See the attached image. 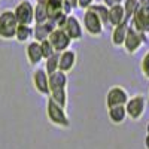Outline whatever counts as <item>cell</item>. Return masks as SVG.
Returning <instances> with one entry per match:
<instances>
[{"label":"cell","mask_w":149,"mask_h":149,"mask_svg":"<svg viewBox=\"0 0 149 149\" xmlns=\"http://www.w3.org/2000/svg\"><path fill=\"white\" fill-rule=\"evenodd\" d=\"M48 40L52 45V48L55 49V52L66 51V49H69L70 45H72V40L67 36V33L63 29H58V27L51 31V34L48 36Z\"/></svg>","instance_id":"10"},{"label":"cell","mask_w":149,"mask_h":149,"mask_svg":"<svg viewBox=\"0 0 149 149\" xmlns=\"http://www.w3.org/2000/svg\"><path fill=\"white\" fill-rule=\"evenodd\" d=\"M31 82L33 86L36 88V91L40 95L48 97L49 95V85H48V73L45 72V69H39L36 67L31 73Z\"/></svg>","instance_id":"11"},{"label":"cell","mask_w":149,"mask_h":149,"mask_svg":"<svg viewBox=\"0 0 149 149\" xmlns=\"http://www.w3.org/2000/svg\"><path fill=\"white\" fill-rule=\"evenodd\" d=\"M46 118L52 125L60 127V128H69L72 125V121L67 116L66 109H63L60 104L52 102L49 97H48V103H46Z\"/></svg>","instance_id":"1"},{"label":"cell","mask_w":149,"mask_h":149,"mask_svg":"<svg viewBox=\"0 0 149 149\" xmlns=\"http://www.w3.org/2000/svg\"><path fill=\"white\" fill-rule=\"evenodd\" d=\"M58 57H60V52H54L51 57H48V58L45 60L43 69H45V72L48 73V76H49V74H52V73H55V72L58 70Z\"/></svg>","instance_id":"24"},{"label":"cell","mask_w":149,"mask_h":149,"mask_svg":"<svg viewBox=\"0 0 149 149\" xmlns=\"http://www.w3.org/2000/svg\"><path fill=\"white\" fill-rule=\"evenodd\" d=\"M67 73L57 70L55 73L49 74L48 76V85H49V91L51 90H57V88H67Z\"/></svg>","instance_id":"16"},{"label":"cell","mask_w":149,"mask_h":149,"mask_svg":"<svg viewBox=\"0 0 149 149\" xmlns=\"http://www.w3.org/2000/svg\"><path fill=\"white\" fill-rule=\"evenodd\" d=\"M146 40H148L146 33L136 30L133 26H130V22H128L127 36H125V40H124V45H122V48L125 49V52L130 54V55L136 54L146 43Z\"/></svg>","instance_id":"2"},{"label":"cell","mask_w":149,"mask_h":149,"mask_svg":"<svg viewBox=\"0 0 149 149\" xmlns=\"http://www.w3.org/2000/svg\"><path fill=\"white\" fill-rule=\"evenodd\" d=\"M17 27H18V21L14 15V10L6 9L0 12V39L12 40L15 37Z\"/></svg>","instance_id":"3"},{"label":"cell","mask_w":149,"mask_h":149,"mask_svg":"<svg viewBox=\"0 0 149 149\" xmlns=\"http://www.w3.org/2000/svg\"><path fill=\"white\" fill-rule=\"evenodd\" d=\"M88 9H91L94 14L100 18V21L103 22V26L104 29L110 27V22H109V8L103 3H93Z\"/></svg>","instance_id":"19"},{"label":"cell","mask_w":149,"mask_h":149,"mask_svg":"<svg viewBox=\"0 0 149 149\" xmlns=\"http://www.w3.org/2000/svg\"><path fill=\"white\" fill-rule=\"evenodd\" d=\"M82 27L84 30L93 37H100L104 31V26L91 9L84 10V18H82Z\"/></svg>","instance_id":"5"},{"label":"cell","mask_w":149,"mask_h":149,"mask_svg":"<svg viewBox=\"0 0 149 149\" xmlns=\"http://www.w3.org/2000/svg\"><path fill=\"white\" fill-rule=\"evenodd\" d=\"M26 58L29 61V64L33 67H37L42 61V49H40V42H36V40H30L26 45Z\"/></svg>","instance_id":"13"},{"label":"cell","mask_w":149,"mask_h":149,"mask_svg":"<svg viewBox=\"0 0 149 149\" xmlns=\"http://www.w3.org/2000/svg\"><path fill=\"white\" fill-rule=\"evenodd\" d=\"M140 5H149V0H139Z\"/></svg>","instance_id":"30"},{"label":"cell","mask_w":149,"mask_h":149,"mask_svg":"<svg viewBox=\"0 0 149 149\" xmlns=\"http://www.w3.org/2000/svg\"><path fill=\"white\" fill-rule=\"evenodd\" d=\"M48 19V9L45 3L36 2L34 5V24H42Z\"/></svg>","instance_id":"22"},{"label":"cell","mask_w":149,"mask_h":149,"mask_svg":"<svg viewBox=\"0 0 149 149\" xmlns=\"http://www.w3.org/2000/svg\"><path fill=\"white\" fill-rule=\"evenodd\" d=\"M128 100V93L127 90L121 85L110 86L107 94H106V107L112 106H124Z\"/></svg>","instance_id":"8"},{"label":"cell","mask_w":149,"mask_h":149,"mask_svg":"<svg viewBox=\"0 0 149 149\" xmlns=\"http://www.w3.org/2000/svg\"><path fill=\"white\" fill-rule=\"evenodd\" d=\"M122 0H103V5H106L107 8L110 6H115V5H121Z\"/></svg>","instance_id":"28"},{"label":"cell","mask_w":149,"mask_h":149,"mask_svg":"<svg viewBox=\"0 0 149 149\" xmlns=\"http://www.w3.org/2000/svg\"><path fill=\"white\" fill-rule=\"evenodd\" d=\"M107 118L110 119L112 124L119 125L124 121L127 119V113H125V107L124 106H112L107 107Z\"/></svg>","instance_id":"18"},{"label":"cell","mask_w":149,"mask_h":149,"mask_svg":"<svg viewBox=\"0 0 149 149\" xmlns=\"http://www.w3.org/2000/svg\"><path fill=\"white\" fill-rule=\"evenodd\" d=\"M14 15L18 24L31 26V24H34V5L30 0H19L14 8Z\"/></svg>","instance_id":"6"},{"label":"cell","mask_w":149,"mask_h":149,"mask_svg":"<svg viewBox=\"0 0 149 149\" xmlns=\"http://www.w3.org/2000/svg\"><path fill=\"white\" fill-rule=\"evenodd\" d=\"M140 6L139 0H122V8L124 12H125V19L130 21L131 17L134 15V12L137 10V8Z\"/></svg>","instance_id":"23"},{"label":"cell","mask_w":149,"mask_h":149,"mask_svg":"<svg viewBox=\"0 0 149 149\" xmlns=\"http://www.w3.org/2000/svg\"><path fill=\"white\" fill-rule=\"evenodd\" d=\"M76 60H78V54L74 49H66V51H61L60 57H58V70L69 73L73 70V67L76 66Z\"/></svg>","instance_id":"12"},{"label":"cell","mask_w":149,"mask_h":149,"mask_svg":"<svg viewBox=\"0 0 149 149\" xmlns=\"http://www.w3.org/2000/svg\"><path fill=\"white\" fill-rule=\"evenodd\" d=\"M127 30H128V21H124L118 26L112 27V36H110V40L113 46H122L124 40H125V36H127Z\"/></svg>","instance_id":"15"},{"label":"cell","mask_w":149,"mask_h":149,"mask_svg":"<svg viewBox=\"0 0 149 149\" xmlns=\"http://www.w3.org/2000/svg\"><path fill=\"white\" fill-rule=\"evenodd\" d=\"M127 21L125 19V12H124L122 3L121 5H115V6H110L109 8V22H110V27H115L118 24Z\"/></svg>","instance_id":"17"},{"label":"cell","mask_w":149,"mask_h":149,"mask_svg":"<svg viewBox=\"0 0 149 149\" xmlns=\"http://www.w3.org/2000/svg\"><path fill=\"white\" fill-rule=\"evenodd\" d=\"M124 107H125L127 118H130L131 121H139L146 110V97L142 94H136L133 97H128V100L124 104Z\"/></svg>","instance_id":"4"},{"label":"cell","mask_w":149,"mask_h":149,"mask_svg":"<svg viewBox=\"0 0 149 149\" xmlns=\"http://www.w3.org/2000/svg\"><path fill=\"white\" fill-rule=\"evenodd\" d=\"M40 49H42V57H43V60H46L48 57H51V55L55 52V49L52 48V45L49 43L48 39H45V40L40 42Z\"/></svg>","instance_id":"25"},{"label":"cell","mask_w":149,"mask_h":149,"mask_svg":"<svg viewBox=\"0 0 149 149\" xmlns=\"http://www.w3.org/2000/svg\"><path fill=\"white\" fill-rule=\"evenodd\" d=\"M54 29H57V26L51 19H46L42 24H34L33 26V39L36 42H42V40L48 39V36L51 34V31Z\"/></svg>","instance_id":"14"},{"label":"cell","mask_w":149,"mask_h":149,"mask_svg":"<svg viewBox=\"0 0 149 149\" xmlns=\"http://www.w3.org/2000/svg\"><path fill=\"white\" fill-rule=\"evenodd\" d=\"M93 3H94V0H78V8L85 10V9H88Z\"/></svg>","instance_id":"27"},{"label":"cell","mask_w":149,"mask_h":149,"mask_svg":"<svg viewBox=\"0 0 149 149\" xmlns=\"http://www.w3.org/2000/svg\"><path fill=\"white\" fill-rule=\"evenodd\" d=\"M14 39L19 43H27L33 39V27L31 26H24V24H18L15 37Z\"/></svg>","instance_id":"20"},{"label":"cell","mask_w":149,"mask_h":149,"mask_svg":"<svg viewBox=\"0 0 149 149\" xmlns=\"http://www.w3.org/2000/svg\"><path fill=\"white\" fill-rule=\"evenodd\" d=\"M63 30L67 33V36L70 37L72 42H78L84 37V27H82V22L79 21L78 17H74L73 14L67 15L66 22L63 26Z\"/></svg>","instance_id":"9"},{"label":"cell","mask_w":149,"mask_h":149,"mask_svg":"<svg viewBox=\"0 0 149 149\" xmlns=\"http://www.w3.org/2000/svg\"><path fill=\"white\" fill-rule=\"evenodd\" d=\"M49 98L52 102H55L57 104H60L63 109L67 107V90L66 88H57V90H51L49 91Z\"/></svg>","instance_id":"21"},{"label":"cell","mask_w":149,"mask_h":149,"mask_svg":"<svg viewBox=\"0 0 149 149\" xmlns=\"http://www.w3.org/2000/svg\"><path fill=\"white\" fill-rule=\"evenodd\" d=\"M140 70L143 73V76L146 79H149V51L143 55V58L140 61Z\"/></svg>","instance_id":"26"},{"label":"cell","mask_w":149,"mask_h":149,"mask_svg":"<svg viewBox=\"0 0 149 149\" xmlns=\"http://www.w3.org/2000/svg\"><path fill=\"white\" fill-rule=\"evenodd\" d=\"M145 148L149 149V133H146V137H145Z\"/></svg>","instance_id":"29"},{"label":"cell","mask_w":149,"mask_h":149,"mask_svg":"<svg viewBox=\"0 0 149 149\" xmlns=\"http://www.w3.org/2000/svg\"><path fill=\"white\" fill-rule=\"evenodd\" d=\"M128 22L136 30L148 34L149 33V5H140Z\"/></svg>","instance_id":"7"}]
</instances>
